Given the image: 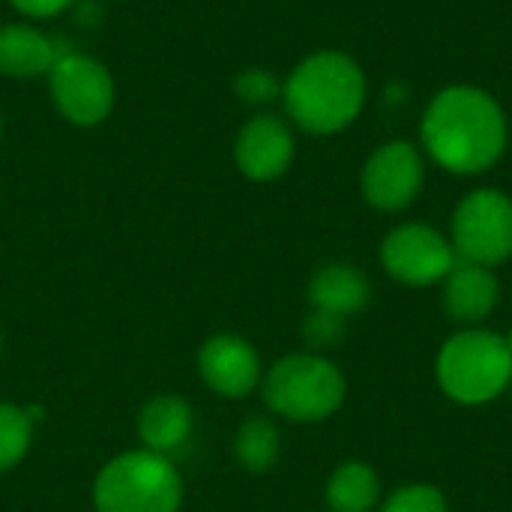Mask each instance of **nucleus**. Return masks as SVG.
Here are the masks:
<instances>
[{
  "instance_id": "f257e3e1",
  "label": "nucleus",
  "mask_w": 512,
  "mask_h": 512,
  "mask_svg": "<svg viewBox=\"0 0 512 512\" xmlns=\"http://www.w3.org/2000/svg\"><path fill=\"white\" fill-rule=\"evenodd\" d=\"M507 141L510 123L501 102L477 84L438 90L420 120L423 156L456 177H477L495 168L507 153Z\"/></svg>"
},
{
  "instance_id": "f03ea898",
  "label": "nucleus",
  "mask_w": 512,
  "mask_h": 512,
  "mask_svg": "<svg viewBox=\"0 0 512 512\" xmlns=\"http://www.w3.org/2000/svg\"><path fill=\"white\" fill-rule=\"evenodd\" d=\"M282 105L288 123L306 135H339L366 105V72L345 51H315L282 81Z\"/></svg>"
},
{
  "instance_id": "7ed1b4c3",
  "label": "nucleus",
  "mask_w": 512,
  "mask_h": 512,
  "mask_svg": "<svg viewBox=\"0 0 512 512\" xmlns=\"http://www.w3.org/2000/svg\"><path fill=\"white\" fill-rule=\"evenodd\" d=\"M435 381L447 399L465 408L495 402L512 381V354L501 333L465 327L435 357Z\"/></svg>"
},
{
  "instance_id": "20e7f679",
  "label": "nucleus",
  "mask_w": 512,
  "mask_h": 512,
  "mask_svg": "<svg viewBox=\"0 0 512 512\" xmlns=\"http://www.w3.org/2000/svg\"><path fill=\"white\" fill-rule=\"evenodd\" d=\"M180 468L153 450H126L111 456L93 480L96 512H180L183 507Z\"/></svg>"
},
{
  "instance_id": "39448f33",
  "label": "nucleus",
  "mask_w": 512,
  "mask_h": 512,
  "mask_svg": "<svg viewBox=\"0 0 512 512\" xmlns=\"http://www.w3.org/2000/svg\"><path fill=\"white\" fill-rule=\"evenodd\" d=\"M267 408L291 423H321L333 417L348 396L342 369L315 351H297L276 360L261 378Z\"/></svg>"
},
{
  "instance_id": "423d86ee",
  "label": "nucleus",
  "mask_w": 512,
  "mask_h": 512,
  "mask_svg": "<svg viewBox=\"0 0 512 512\" xmlns=\"http://www.w3.org/2000/svg\"><path fill=\"white\" fill-rule=\"evenodd\" d=\"M450 243L459 261L501 267L512 258V198L501 189L480 186L468 192L450 222Z\"/></svg>"
},
{
  "instance_id": "0eeeda50",
  "label": "nucleus",
  "mask_w": 512,
  "mask_h": 512,
  "mask_svg": "<svg viewBox=\"0 0 512 512\" xmlns=\"http://www.w3.org/2000/svg\"><path fill=\"white\" fill-rule=\"evenodd\" d=\"M45 78L51 102L66 123L78 129H93L111 117L117 90L108 66L99 57L66 48Z\"/></svg>"
},
{
  "instance_id": "6e6552de",
  "label": "nucleus",
  "mask_w": 512,
  "mask_h": 512,
  "mask_svg": "<svg viewBox=\"0 0 512 512\" xmlns=\"http://www.w3.org/2000/svg\"><path fill=\"white\" fill-rule=\"evenodd\" d=\"M456 249L435 225L405 222L396 225L381 243V264L390 279L408 288L441 285L456 267Z\"/></svg>"
},
{
  "instance_id": "1a4fd4ad",
  "label": "nucleus",
  "mask_w": 512,
  "mask_h": 512,
  "mask_svg": "<svg viewBox=\"0 0 512 512\" xmlns=\"http://www.w3.org/2000/svg\"><path fill=\"white\" fill-rule=\"evenodd\" d=\"M426 183V156L414 141L396 138L381 144L360 171V192L369 207L399 213L417 201Z\"/></svg>"
},
{
  "instance_id": "9d476101",
  "label": "nucleus",
  "mask_w": 512,
  "mask_h": 512,
  "mask_svg": "<svg viewBox=\"0 0 512 512\" xmlns=\"http://www.w3.org/2000/svg\"><path fill=\"white\" fill-rule=\"evenodd\" d=\"M294 153L297 141L291 123L270 111L252 114L234 138V165L255 183L279 180L291 168Z\"/></svg>"
},
{
  "instance_id": "9b49d317",
  "label": "nucleus",
  "mask_w": 512,
  "mask_h": 512,
  "mask_svg": "<svg viewBox=\"0 0 512 512\" xmlns=\"http://www.w3.org/2000/svg\"><path fill=\"white\" fill-rule=\"evenodd\" d=\"M198 375L222 399H246L261 387L264 366L255 345L237 333H216L198 348Z\"/></svg>"
},
{
  "instance_id": "f8f14e48",
  "label": "nucleus",
  "mask_w": 512,
  "mask_h": 512,
  "mask_svg": "<svg viewBox=\"0 0 512 512\" xmlns=\"http://www.w3.org/2000/svg\"><path fill=\"white\" fill-rule=\"evenodd\" d=\"M498 300H501V282L495 270L480 267V264L456 261V267L441 282L444 312L456 324H465V327L486 321L498 309Z\"/></svg>"
},
{
  "instance_id": "ddd939ff",
  "label": "nucleus",
  "mask_w": 512,
  "mask_h": 512,
  "mask_svg": "<svg viewBox=\"0 0 512 512\" xmlns=\"http://www.w3.org/2000/svg\"><path fill=\"white\" fill-rule=\"evenodd\" d=\"M66 45L36 24H0V75L15 81L45 78Z\"/></svg>"
},
{
  "instance_id": "4468645a",
  "label": "nucleus",
  "mask_w": 512,
  "mask_h": 512,
  "mask_svg": "<svg viewBox=\"0 0 512 512\" xmlns=\"http://www.w3.org/2000/svg\"><path fill=\"white\" fill-rule=\"evenodd\" d=\"M135 429L144 450L171 459L177 450L189 444L195 432V408L180 393H159L141 405Z\"/></svg>"
},
{
  "instance_id": "2eb2a0df",
  "label": "nucleus",
  "mask_w": 512,
  "mask_h": 512,
  "mask_svg": "<svg viewBox=\"0 0 512 512\" xmlns=\"http://www.w3.org/2000/svg\"><path fill=\"white\" fill-rule=\"evenodd\" d=\"M306 297H309L312 309L351 318L369 306L372 288H369V279L360 267L336 261V264H324L312 273Z\"/></svg>"
},
{
  "instance_id": "dca6fc26",
  "label": "nucleus",
  "mask_w": 512,
  "mask_h": 512,
  "mask_svg": "<svg viewBox=\"0 0 512 512\" xmlns=\"http://www.w3.org/2000/svg\"><path fill=\"white\" fill-rule=\"evenodd\" d=\"M324 501L330 512H375L381 501V477L366 462H342L324 486Z\"/></svg>"
},
{
  "instance_id": "f3484780",
  "label": "nucleus",
  "mask_w": 512,
  "mask_h": 512,
  "mask_svg": "<svg viewBox=\"0 0 512 512\" xmlns=\"http://www.w3.org/2000/svg\"><path fill=\"white\" fill-rule=\"evenodd\" d=\"M282 456V435L279 426L264 417V414H252L240 423V429L234 432V459L243 471L249 474H267L273 471V465Z\"/></svg>"
},
{
  "instance_id": "a211bd4d",
  "label": "nucleus",
  "mask_w": 512,
  "mask_h": 512,
  "mask_svg": "<svg viewBox=\"0 0 512 512\" xmlns=\"http://www.w3.org/2000/svg\"><path fill=\"white\" fill-rule=\"evenodd\" d=\"M36 423L24 405L0 402V474L18 468L33 447Z\"/></svg>"
},
{
  "instance_id": "6ab92c4d",
  "label": "nucleus",
  "mask_w": 512,
  "mask_h": 512,
  "mask_svg": "<svg viewBox=\"0 0 512 512\" xmlns=\"http://www.w3.org/2000/svg\"><path fill=\"white\" fill-rule=\"evenodd\" d=\"M234 96L249 108H267L282 99V81L264 66H249L234 78Z\"/></svg>"
},
{
  "instance_id": "aec40b11",
  "label": "nucleus",
  "mask_w": 512,
  "mask_h": 512,
  "mask_svg": "<svg viewBox=\"0 0 512 512\" xmlns=\"http://www.w3.org/2000/svg\"><path fill=\"white\" fill-rule=\"evenodd\" d=\"M375 512H450L444 492L432 483H408L396 489Z\"/></svg>"
},
{
  "instance_id": "412c9836",
  "label": "nucleus",
  "mask_w": 512,
  "mask_h": 512,
  "mask_svg": "<svg viewBox=\"0 0 512 512\" xmlns=\"http://www.w3.org/2000/svg\"><path fill=\"white\" fill-rule=\"evenodd\" d=\"M348 333V318L342 315H333V312H321V309H312L303 321V342L309 345V351L315 354H324V351H333L342 345Z\"/></svg>"
},
{
  "instance_id": "4be33fe9",
  "label": "nucleus",
  "mask_w": 512,
  "mask_h": 512,
  "mask_svg": "<svg viewBox=\"0 0 512 512\" xmlns=\"http://www.w3.org/2000/svg\"><path fill=\"white\" fill-rule=\"evenodd\" d=\"M78 0H9V6L33 21H45V18H57L63 12H69Z\"/></svg>"
},
{
  "instance_id": "5701e85b",
  "label": "nucleus",
  "mask_w": 512,
  "mask_h": 512,
  "mask_svg": "<svg viewBox=\"0 0 512 512\" xmlns=\"http://www.w3.org/2000/svg\"><path fill=\"white\" fill-rule=\"evenodd\" d=\"M504 342H507V348H510V354H512V327L504 333Z\"/></svg>"
},
{
  "instance_id": "b1692460",
  "label": "nucleus",
  "mask_w": 512,
  "mask_h": 512,
  "mask_svg": "<svg viewBox=\"0 0 512 512\" xmlns=\"http://www.w3.org/2000/svg\"><path fill=\"white\" fill-rule=\"evenodd\" d=\"M0 135H3V114H0Z\"/></svg>"
},
{
  "instance_id": "393cba45",
  "label": "nucleus",
  "mask_w": 512,
  "mask_h": 512,
  "mask_svg": "<svg viewBox=\"0 0 512 512\" xmlns=\"http://www.w3.org/2000/svg\"><path fill=\"white\" fill-rule=\"evenodd\" d=\"M0 348H3V333H0Z\"/></svg>"
}]
</instances>
